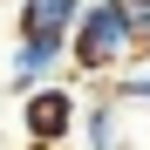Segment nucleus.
<instances>
[{
  "label": "nucleus",
  "instance_id": "7ed1b4c3",
  "mask_svg": "<svg viewBox=\"0 0 150 150\" xmlns=\"http://www.w3.org/2000/svg\"><path fill=\"white\" fill-rule=\"evenodd\" d=\"M89 0H14V34L21 41H68Z\"/></svg>",
  "mask_w": 150,
  "mask_h": 150
},
{
  "label": "nucleus",
  "instance_id": "f03ea898",
  "mask_svg": "<svg viewBox=\"0 0 150 150\" xmlns=\"http://www.w3.org/2000/svg\"><path fill=\"white\" fill-rule=\"evenodd\" d=\"M75 123H82V96L68 82H41V89L21 96V137L34 150H62L75 137Z\"/></svg>",
  "mask_w": 150,
  "mask_h": 150
},
{
  "label": "nucleus",
  "instance_id": "20e7f679",
  "mask_svg": "<svg viewBox=\"0 0 150 150\" xmlns=\"http://www.w3.org/2000/svg\"><path fill=\"white\" fill-rule=\"evenodd\" d=\"M62 55H68V41H14V55H7V82L28 96L41 82H62Z\"/></svg>",
  "mask_w": 150,
  "mask_h": 150
},
{
  "label": "nucleus",
  "instance_id": "0eeeda50",
  "mask_svg": "<svg viewBox=\"0 0 150 150\" xmlns=\"http://www.w3.org/2000/svg\"><path fill=\"white\" fill-rule=\"evenodd\" d=\"M123 14L137 28V48H150V0H123Z\"/></svg>",
  "mask_w": 150,
  "mask_h": 150
},
{
  "label": "nucleus",
  "instance_id": "39448f33",
  "mask_svg": "<svg viewBox=\"0 0 150 150\" xmlns=\"http://www.w3.org/2000/svg\"><path fill=\"white\" fill-rule=\"evenodd\" d=\"M82 150H130V137H123V103L116 96H96V103H82Z\"/></svg>",
  "mask_w": 150,
  "mask_h": 150
},
{
  "label": "nucleus",
  "instance_id": "f257e3e1",
  "mask_svg": "<svg viewBox=\"0 0 150 150\" xmlns=\"http://www.w3.org/2000/svg\"><path fill=\"white\" fill-rule=\"evenodd\" d=\"M137 55H143V48H137V28H130V14H123V0H89L82 21H75V34H68L75 75L109 82V75H123Z\"/></svg>",
  "mask_w": 150,
  "mask_h": 150
},
{
  "label": "nucleus",
  "instance_id": "423d86ee",
  "mask_svg": "<svg viewBox=\"0 0 150 150\" xmlns=\"http://www.w3.org/2000/svg\"><path fill=\"white\" fill-rule=\"evenodd\" d=\"M109 96H116V103H143V109H150V75H143V68L109 75Z\"/></svg>",
  "mask_w": 150,
  "mask_h": 150
}]
</instances>
